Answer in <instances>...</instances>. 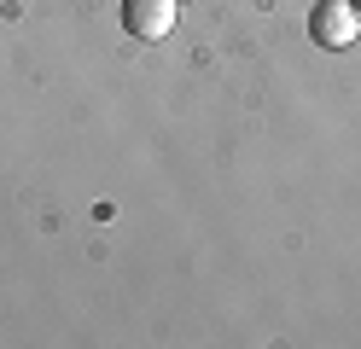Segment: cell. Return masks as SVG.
<instances>
[{
	"instance_id": "cell-1",
	"label": "cell",
	"mask_w": 361,
	"mask_h": 349,
	"mask_svg": "<svg viewBox=\"0 0 361 349\" xmlns=\"http://www.w3.org/2000/svg\"><path fill=\"white\" fill-rule=\"evenodd\" d=\"M309 35H314V47H332V53H344V47L361 35V18H355L350 0H321V6L309 12Z\"/></svg>"
},
{
	"instance_id": "cell-2",
	"label": "cell",
	"mask_w": 361,
	"mask_h": 349,
	"mask_svg": "<svg viewBox=\"0 0 361 349\" xmlns=\"http://www.w3.org/2000/svg\"><path fill=\"white\" fill-rule=\"evenodd\" d=\"M175 18H180L175 0H123V30L134 41H164L175 30Z\"/></svg>"
},
{
	"instance_id": "cell-3",
	"label": "cell",
	"mask_w": 361,
	"mask_h": 349,
	"mask_svg": "<svg viewBox=\"0 0 361 349\" xmlns=\"http://www.w3.org/2000/svg\"><path fill=\"white\" fill-rule=\"evenodd\" d=\"M350 6H355V18H361V0H350Z\"/></svg>"
}]
</instances>
